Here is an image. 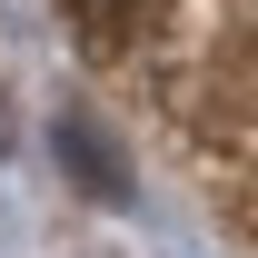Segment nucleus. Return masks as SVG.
I'll use <instances>...</instances> for the list:
<instances>
[{
	"mask_svg": "<svg viewBox=\"0 0 258 258\" xmlns=\"http://www.w3.org/2000/svg\"><path fill=\"white\" fill-rule=\"evenodd\" d=\"M60 159H70V169H80V179H90V189H99V199H129V169H119V159H109V149H99V139H90V129H80V119H70V129H60Z\"/></svg>",
	"mask_w": 258,
	"mask_h": 258,
	"instance_id": "f257e3e1",
	"label": "nucleus"
}]
</instances>
